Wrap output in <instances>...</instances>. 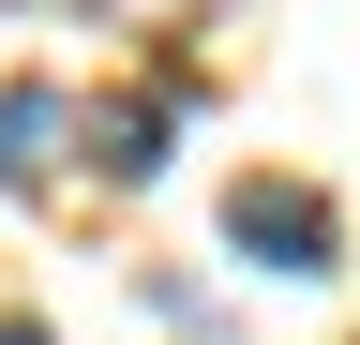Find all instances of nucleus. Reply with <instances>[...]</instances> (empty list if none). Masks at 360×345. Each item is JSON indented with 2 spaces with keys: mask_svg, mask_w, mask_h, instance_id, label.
<instances>
[{
  "mask_svg": "<svg viewBox=\"0 0 360 345\" xmlns=\"http://www.w3.org/2000/svg\"><path fill=\"white\" fill-rule=\"evenodd\" d=\"M90 165H105V181H150V165H165V91H120L105 136H90Z\"/></svg>",
  "mask_w": 360,
  "mask_h": 345,
  "instance_id": "3",
  "label": "nucleus"
},
{
  "mask_svg": "<svg viewBox=\"0 0 360 345\" xmlns=\"http://www.w3.org/2000/svg\"><path fill=\"white\" fill-rule=\"evenodd\" d=\"M0 345H45V315H0Z\"/></svg>",
  "mask_w": 360,
  "mask_h": 345,
  "instance_id": "4",
  "label": "nucleus"
},
{
  "mask_svg": "<svg viewBox=\"0 0 360 345\" xmlns=\"http://www.w3.org/2000/svg\"><path fill=\"white\" fill-rule=\"evenodd\" d=\"M225 255L270 271V285H315V271L345 255V226H330V195H315V181L255 165V181H225Z\"/></svg>",
  "mask_w": 360,
  "mask_h": 345,
  "instance_id": "1",
  "label": "nucleus"
},
{
  "mask_svg": "<svg viewBox=\"0 0 360 345\" xmlns=\"http://www.w3.org/2000/svg\"><path fill=\"white\" fill-rule=\"evenodd\" d=\"M60 136H75V105L45 91V75H0V181H45Z\"/></svg>",
  "mask_w": 360,
  "mask_h": 345,
  "instance_id": "2",
  "label": "nucleus"
}]
</instances>
